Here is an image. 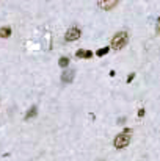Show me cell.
<instances>
[{"label":"cell","instance_id":"6da1fadb","mask_svg":"<svg viewBox=\"0 0 160 161\" xmlns=\"http://www.w3.org/2000/svg\"><path fill=\"white\" fill-rule=\"evenodd\" d=\"M127 42H129V33L127 31H118L115 36H113V39H112V44H110V49H113V50H121V49H124L126 45H127Z\"/></svg>","mask_w":160,"mask_h":161},{"label":"cell","instance_id":"7a4b0ae2","mask_svg":"<svg viewBox=\"0 0 160 161\" xmlns=\"http://www.w3.org/2000/svg\"><path fill=\"white\" fill-rule=\"evenodd\" d=\"M130 138H132V130L130 128H124L113 141V146L116 149H124L130 144Z\"/></svg>","mask_w":160,"mask_h":161},{"label":"cell","instance_id":"3957f363","mask_svg":"<svg viewBox=\"0 0 160 161\" xmlns=\"http://www.w3.org/2000/svg\"><path fill=\"white\" fill-rule=\"evenodd\" d=\"M80 34H82V30L77 28V27H72V28H69V30L66 31L64 39H66V41H75V39L80 38Z\"/></svg>","mask_w":160,"mask_h":161},{"label":"cell","instance_id":"277c9868","mask_svg":"<svg viewBox=\"0 0 160 161\" xmlns=\"http://www.w3.org/2000/svg\"><path fill=\"white\" fill-rule=\"evenodd\" d=\"M118 2H119V0H97V5H99L101 9L108 11V9H113V8L118 5Z\"/></svg>","mask_w":160,"mask_h":161},{"label":"cell","instance_id":"5b68a950","mask_svg":"<svg viewBox=\"0 0 160 161\" xmlns=\"http://www.w3.org/2000/svg\"><path fill=\"white\" fill-rule=\"evenodd\" d=\"M74 75H75V72L72 69H64V72L61 75V81L63 83H71L74 80Z\"/></svg>","mask_w":160,"mask_h":161},{"label":"cell","instance_id":"8992f818","mask_svg":"<svg viewBox=\"0 0 160 161\" xmlns=\"http://www.w3.org/2000/svg\"><path fill=\"white\" fill-rule=\"evenodd\" d=\"M36 114H38V106H36V105H31V106H30V110H28V111H27V114H25V121L36 117Z\"/></svg>","mask_w":160,"mask_h":161},{"label":"cell","instance_id":"52a82bcc","mask_svg":"<svg viewBox=\"0 0 160 161\" xmlns=\"http://www.w3.org/2000/svg\"><path fill=\"white\" fill-rule=\"evenodd\" d=\"M11 36V28L9 27H2L0 28V38H9Z\"/></svg>","mask_w":160,"mask_h":161},{"label":"cell","instance_id":"ba28073f","mask_svg":"<svg viewBox=\"0 0 160 161\" xmlns=\"http://www.w3.org/2000/svg\"><path fill=\"white\" fill-rule=\"evenodd\" d=\"M58 64H60V67L66 69V67L69 66V58H66V56H61V58L58 60Z\"/></svg>","mask_w":160,"mask_h":161},{"label":"cell","instance_id":"9c48e42d","mask_svg":"<svg viewBox=\"0 0 160 161\" xmlns=\"http://www.w3.org/2000/svg\"><path fill=\"white\" fill-rule=\"evenodd\" d=\"M108 50H110V47H101L99 50H96V56H104L108 53Z\"/></svg>","mask_w":160,"mask_h":161},{"label":"cell","instance_id":"30bf717a","mask_svg":"<svg viewBox=\"0 0 160 161\" xmlns=\"http://www.w3.org/2000/svg\"><path fill=\"white\" fill-rule=\"evenodd\" d=\"M75 55H77V58H85L86 50H82V49H80V50H77V52H75Z\"/></svg>","mask_w":160,"mask_h":161},{"label":"cell","instance_id":"8fae6325","mask_svg":"<svg viewBox=\"0 0 160 161\" xmlns=\"http://www.w3.org/2000/svg\"><path fill=\"white\" fill-rule=\"evenodd\" d=\"M134 78H135V74H130V75L127 77V83H130V81H132Z\"/></svg>","mask_w":160,"mask_h":161},{"label":"cell","instance_id":"7c38bea8","mask_svg":"<svg viewBox=\"0 0 160 161\" xmlns=\"http://www.w3.org/2000/svg\"><path fill=\"white\" fill-rule=\"evenodd\" d=\"M143 116H145V110L140 108V110H138V117H143Z\"/></svg>","mask_w":160,"mask_h":161},{"label":"cell","instance_id":"4fadbf2b","mask_svg":"<svg viewBox=\"0 0 160 161\" xmlns=\"http://www.w3.org/2000/svg\"><path fill=\"white\" fill-rule=\"evenodd\" d=\"M93 56V52L91 50H86V55H85V58H91Z\"/></svg>","mask_w":160,"mask_h":161},{"label":"cell","instance_id":"5bb4252c","mask_svg":"<svg viewBox=\"0 0 160 161\" xmlns=\"http://www.w3.org/2000/svg\"><path fill=\"white\" fill-rule=\"evenodd\" d=\"M157 33H160V17H157V27H156Z\"/></svg>","mask_w":160,"mask_h":161},{"label":"cell","instance_id":"9a60e30c","mask_svg":"<svg viewBox=\"0 0 160 161\" xmlns=\"http://www.w3.org/2000/svg\"><path fill=\"white\" fill-rule=\"evenodd\" d=\"M118 122H119V124H124V122H126V117H121V119H119Z\"/></svg>","mask_w":160,"mask_h":161}]
</instances>
